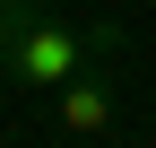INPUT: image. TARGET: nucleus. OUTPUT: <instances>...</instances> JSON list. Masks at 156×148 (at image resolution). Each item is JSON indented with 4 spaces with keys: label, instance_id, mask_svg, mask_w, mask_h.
<instances>
[{
    "label": "nucleus",
    "instance_id": "obj_2",
    "mask_svg": "<svg viewBox=\"0 0 156 148\" xmlns=\"http://www.w3.org/2000/svg\"><path fill=\"white\" fill-rule=\"evenodd\" d=\"M52 113H61V131H69V139H104V131H113V113H122V96H113V79L78 70V79L61 87V105H52Z\"/></svg>",
    "mask_w": 156,
    "mask_h": 148
},
{
    "label": "nucleus",
    "instance_id": "obj_4",
    "mask_svg": "<svg viewBox=\"0 0 156 148\" xmlns=\"http://www.w3.org/2000/svg\"><path fill=\"white\" fill-rule=\"evenodd\" d=\"M147 148H156V131H147Z\"/></svg>",
    "mask_w": 156,
    "mask_h": 148
},
{
    "label": "nucleus",
    "instance_id": "obj_1",
    "mask_svg": "<svg viewBox=\"0 0 156 148\" xmlns=\"http://www.w3.org/2000/svg\"><path fill=\"white\" fill-rule=\"evenodd\" d=\"M122 44V26H78V17H44L35 9L26 26H9L0 35V70H9V87H69L78 70L95 61V52H113Z\"/></svg>",
    "mask_w": 156,
    "mask_h": 148
},
{
    "label": "nucleus",
    "instance_id": "obj_3",
    "mask_svg": "<svg viewBox=\"0 0 156 148\" xmlns=\"http://www.w3.org/2000/svg\"><path fill=\"white\" fill-rule=\"evenodd\" d=\"M26 17H35V0H0V35H9V26H26Z\"/></svg>",
    "mask_w": 156,
    "mask_h": 148
}]
</instances>
